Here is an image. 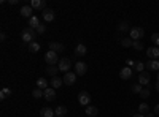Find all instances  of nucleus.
Returning <instances> with one entry per match:
<instances>
[{
  "instance_id": "nucleus-1",
  "label": "nucleus",
  "mask_w": 159,
  "mask_h": 117,
  "mask_svg": "<svg viewBox=\"0 0 159 117\" xmlns=\"http://www.w3.org/2000/svg\"><path fill=\"white\" fill-rule=\"evenodd\" d=\"M35 29H32V27H25V29H22V32H21V38H22V41L24 43H27V44H30L32 41H35Z\"/></svg>"
},
{
  "instance_id": "nucleus-2",
  "label": "nucleus",
  "mask_w": 159,
  "mask_h": 117,
  "mask_svg": "<svg viewBox=\"0 0 159 117\" xmlns=\"http://www.w3.org/2000/svg\"><path fill=\"white\" fill-rule=\"evenodd\" d=\"M143 35H145V30L142 27H132L129 30V38H132L134 41H140L143 38Z\"/></svg>"
},
{
  "instance_id": "nucleus-3",
  "label": "nucleus",
  "mask_w": 159,
  "mask_h": 117,
  "mask_svg": "<svg viewBox=\"0 0 159 117\" xmlns=\"http://www.w3.org/2000/svg\"><path fill=\"white\" fill-rule=\"evenodd\" d=\"M57 68H59V71H62V73H69L70 68H72V62H70V59L62 57V59L59 60V63H57Z\"/></svg>"
},
{
  "instance_id": "nucleus-4",
  "label": "nucleus",
  "mask_w": 159,
  "mask_h": 117,
  "mask_svg": "<svg viewBox=\"0 0 159 117\" xmlns=\"http://www.w3.org/2000/svg\"><path fill=\"white\" fill-rule=\"evenodd\" d=\"M73 70H75V73H76V76H83V74H86V71H88V65H86V62H75L73 63Z\"/></svg>"
},
{
  "instance_id": "nucleus-5",
  "label": "nucleus",
  "mask_w": 159,
  "mask_h": 117,
  "mask_svg": "<svg viewBox=\"0 0 159 117\" xmlns=\"http://www.w3.org/2000/svg\"><path fill=\"white\" fill-rule=\"evenodd\" d=\"M78 103L81 106H84V108L91 105V95L86 92V90H81V92L78 94Z\"/></svg>"
},
{
  "instance_id": "nucleus-6",
  "label": "nucleus",
  "mask_w": 159,
  "mask_h": 117,
  "mask_svg": "<svg viewBox=\"0 0 159 117\" xmlns=\"http://www.w3.org/2000/svg\"><path fill=\"white\" fill-rule=\"evenodd\" d=\"M45 60L48 65H57L59 63V56L57 52H54V51H48V52L45 54Z\"/></svg>"
},
{
  "instance_id": "nucleus-7",
  "label": "nucleus",
  "mask_w": 159,
  "mask_h": 117,
  "mask_svg": "<svg viewBox=\"0 0 159 117\" xmlns=\"http://www.w3.org/2000/svg\"><path fill=\"white\" fill-rule=\"evenodd\" d=\"M62 79H64V84H65V86H73V84L76 82V73H75V71H73V73H72V71L65 73Z\"/></svg>"
},
{
  "instance_id": "nucleus-8",
  "label": "nucleus",
  "mask_w": 159,
  "mask_h": 117,
  "mask_svg": "<svg viewBox=\"0 0 159 117\" xmlns=\"http://www.w3.org/2000/svg\"><path fill=\"white\" fill-rule=\"evenodd\" d=\"M19 15H21L22 18L30 19V18L34 16V8H32L30 5H24V6H21V10H19Z\"/></svg>"
},
{
  "instance_id": "nucleus-9",
  "label": "nucleus",
  "mask_w": 159,
  "mask_h": 117,
  "mask_svg": "<svg viewBox=\"0 0 159 117\" xmlns=\"http://www.w3.org/2000/svg\"><path fill=\"white\" fill-rule=\"evenodd\" d=\"M42 18H43L45 22H52V21H54V18H56V15H54V11H52L51 8H46L42 13Z\"/></svg>"
},
{
  "instance_id": "nucleus-10",
  "label": "nucleus",
  "mask_w": 159,
  "mask_h": 117,
  "mask_svg": "<svg viewBox=\"0 0 159 117\" xmlns=\"http://www.w3.org/2000/svg\"><path fill=\"white\" fill-rule=\"evenodd\" d=\"M132 74H134V70L129 68V67H123V68H121V71H119V77H121V79H124V81L130 79Z\"/></svg>"
},
{
  "instance_id": "nucleus-11",
  "label": "nucleus",
  "mask_w": 159,
  "mask_h": 117,
  "mask_svg": "<svg viewBox=\"0 0 159 117\" xmlns=\"http://www.w3.org/2000/svg\"><path fill=\"white\" fill-rule=\"evenodd\" d=\"M145 67L151 71H159V60L157 59H148V62L145 63Z\"/></svg>"
},
{
  "instance_id": "nucleus-12",
  "label": "nucleus",
  "mask_w": 159,
  "mask_h": 117,
  "mask_svg": "<svg viewBox=\"0 0 159 117\" xmlns=\"http://www.w3.org/2000/svg\"><path fill=\"white\" fill-rule=\"evenodd\" d=\"M150 73H147V71H143V73H140L139 74V84L140 86H150Z\"/></svg>"
},
{
  "instance_id": "nucleus-13",
  "label": "nucleus",
  "mask_w": 159,
  "mask_h": 117,
  "mask_svg": "<svg viewBox=\"0 0 159 117\" xmlns=\"http://www.w3.org/2000/svg\"><path fill=\"white\" fill-rule=\"evenodd\" d=\"M147 56H148V59H157V60H159V48H157V46L148 48Z\"/></svg>"
},
{
  "instance_id": "nucleus-14",
  "label": "nucleus",
  "mask_w": 159,
  "mask_h": 117,
  "mask_svg": "<svg viewBox=\"0 0 159 117\" xmlns=\"http://www.w3.org/2000/svg\"><path fill=\"white\" fill-rule=\"evenodd\" d=\"M30 6L34 10H46V2H45V0H32Z\"/></svg>"
},
{
  "instance_id": "nucleus-15",
  "label": "nucleus",
  "mask_w": 159,
  "mask_h": 117,
  "mask_svg": "<svg viewBox=\"0 0 159 117\" xmlns=\"http://www.w3.org/2000/svg\"><path fill=\"white\" fill-rule=\"evenodd\" d=\"M86 52H88V49H86V46L83 43L76 44V48H75V56L76 57H83V56H86Z\"/></svg>"
},
{
  "instance_id": "nucleus-16",
  "label": "nucleus",
  "mask_w": 159,
  "mask_h": 117,
  "mask_svg": "<svg viewBox=\"0 0 159 117\" xmlns=\"http://www.w3.org/2000/svg\"><path fill=\"white\" fill-rule=\"evenodd\" d=\"M51 87L52 89H61L62 86H64V79H61L59 76H56V77H51Z\"/></svg>"
},
{
  "instance_id": "nucleus-17",
  "label": "nucleus",
  "mask_w": 159,
  "mask_h": 117,
  "mask_svg": "<svg viewBox=\"0 0 159 117\" xmlns=\"http://www.w3.org/2000/svg\"><path fill=\"white\" fill-rule=\"evenodd\" d=\"M59 73V68H57V65H48L46 67V74L48 76H52V77H56Z\"/></svg>"
},
{
  "instance_id": "nucleus-18",
  "label": "nucleus",
  "mask_w": 159,
  "mask_h": 117,
  "mask_svg": "<svg viewBox=\"0 0 159 117\" xmlns=\"http://www.w3.org/2000/svg\"><path fill=\"white\" fill-rule=\"evenodd\" d=\"M45 98L48 100V101H52L56 98V89H52V87H48L46 90H45Z\"/></svg>"
},
{
  "instance_id": "nucleus-19",
  "label": "nucleus",
  "mask_w": 159,
  "mask_h": 117,
  "mask_svg": "<svg viewBox=\"0 0 159 117\" xmlns=\"http://www.w3.org/2000/svg\"><path fill=\"white\" fill-rule=\"evenodd\" d=\"M97 114H99V108L97 106H92V105L86 106V115L88 117H96Z\"/></svg>"
},
{
  "instance_id": "nucleus-20",
  "label": "nucleus",
  "mask_w": 159,
  "mask_h": 117,
  "mask_svg": "<svg viewBox=\"0 0 159 117\" xmlns=\"http://www.w3.org/2000/svg\"><path fill=\"white\" fill-rule=\"evenodd\" d=\"M49 51H54V52H62L64 51V44L62 43H57V41H52V43H49Z\"/></svg>"
},
{
  "instance_id": "nucleus-21",
  "label": "nucleus",
  "mask_w": 159,
  "mask_h": 117,
  "mask_svg": "<svg viewBox=\"0 0 159 117\" xmlns=\"http://www.w3.org/2000/svg\"><path fill=\"white\" fill-rule=\"evenodd\" d=\"M40 115H42V117H54L56 112H54V109H51V108H42Z\"/></svg>"
},
{
  "instance_id": "nucleus-22",
  "label": "nucleus",
  "mask_w": 159,
  "mask_h": 117,
  "mask_svg": "<svg viewBox=\"0 0 159 117\" xmlns=\"http://www.w3.org/2000/svg\"><path fill=\"white\" fill-rule=\"evenodd\" d=\"M54 112H56L57 117H64V115H67V108H65L64 105H59V106L54 109Z\"/></svg>"
},
{
  "instance_id": "nucleus-23",
  "label": "nucleus",
  "mask_w": 159,
  "mask_h": 117,
  "mask_svg": "<svg viewBox=\"0 0 159 117\" xmlns=\"http://www.w3.org/2000/svg\"><path fill=\"white\" fill-rule=\"evenodd\" d=\"M37 87L42 89V90H46L48 89V81L45 79V77H38L37 79Z\"/></svg>"
},
{
  "instance_id": "nucleus-24",
  "label": "nucleus",
  "mask_w": 159,
  "mask_h": 117,
  "mask_svg": "<svg viewBox=\"0 0 159 117\" xmlns=\"http://www.w3.org/2000/svg\"><path fill=\"white\" fill-rule=\"evenodd\" d=\"M10 95H11V89L2 87V90H0V100H7Z\"/></svg>"
},
{
  "instance_id": "nucleus-25",
  "label": "nucleus",
  "mask_w": 159,
  "mask_h": 117,
  "mask_svg": "<svg viewBox=\"0 0 159 117\" xmlns=\"http://www.w3.org/2000/svg\"><path fill=\"white\" fill-rule=\"evenodd\" d=\"M148 112H150V106L147 105V103H140V106H139V114L147 115Z\"/></svg>"
},
{
  "instance_id": "nucleus-26",
  "label": "nucleus",
  "mask_w": 159,
  "mask_h": 117,
  "mask_svg": "<svg viewBox=\"0 0 159 117\" xmlns=\"http://www.w3.org/2000/svg\"><path fill=\"white\" fill-rule=\"evenodd\" d=\"M145 68H147V67H145V63H143L142 60H137V62H135V67H134V70H135L139 74H140V73H143V71H145Z\"/></svg>"
},
{
  "instance_id": "nucleus-27",
  "label": "nucleus",
  "mask_w": 159,
  "mask_h": 117,
  "mask_svg": "<svg viewBox=\"0 0 159 117\" xmlns=\"http://www.w3.org/2000/svg\"><path fill=\"white\" fill-rule=\"evenodd\" d=\"M40 25V19L37 18V16H32L30 19H29V27H32V29H37Z\"/></svg>"
},
{
  "instance_id": "nucleus-28",
  "label": "nucleus",
  "mask_w": 159,
  "mask_h": 117,
  "mask_svg": "<svg viewBox=\"0 0 159 117\" xmlns=\"http://www.w3.org/2000/svg\"><path fill=\"white\" fill-rule=\"evenodd\" d=\"M32 97L34 98H42V97H45V90H42V89H34L32 90Z\"/></svg>"
},
{
  "instance_id": "nucleus-29",
  "label": "nucleus",
  "mask_w": 159,
  "mask_h": 117,
  "mask_svg": "<svg viewBox=\"0 0 159 117\" xmlns=\"http://www.w3.org/2000/svg\"><path fill=\"white\" fill-rule=\"evenodd\" d=\"M150 95H151V89H150V87H143L142 92H140V97H142L143 100H147V98H150Z\"/></svg>"
},
{
  "instance_id": "nucleus-30",
  "label": "nucleus",
  "mask_w": 159,
  "mask_h": 117,
  "mask_svg": "<svg viewBox=\"0 0 159 117\" xmlns=\"http://www.w3.org/2000/svg\"><path fill=\"white\" fill-rule=\"evenodd\" d=\"M29 51H30V52H34V54H37L38 51H40V43H37V41H32V43L29 44Z\"/></svg>"
},
{
  "instance_id": "nucleus-31",
  "label": "nucleus",
  "mask_w": 159,
  "mask_h": 117,
  "mask_svg": "<svg viewBox=\"0 0 159 117\" xmlns=\"http://www.w3.org/2000/svg\"><path fill=\"white\" fill-rule=\"evenodd\" d=\"M118 30H119V32H127V30H129V22H127V21L119 22V25H118Z\"/></svg>"
},
{
  "instance_id": "nucleus-32",
  "label": "nucleus",
  "mask_w": 159,
  "mask_h": 117,
  "mask_svg": "<svg viewBox=\"0 0 159 117\" xmlns=\"http://www.w3.org/2000/svg\"><path fill=\"white\" fill-rule=\"evenodd\" d=\"M121 44H123L124 48H132V44H134V40H132V38H123Z\"/></svg>"
},
{
  "instance_id": "nucleus-33",
  "label": "nucleus",
  "mask_w": 159,
  "mask_h": 117,
  "mask_svg": "<svg viewBox=\"0 0 159 117\" xmlns=\"http://www.w3.org/2000/svg\"><path fill=\"white\" fill-rule=\"evenodd\" d=\"M142 89H143V86H140L139 82H137V84H132V87H130L132 94H139V95H140V92H142Z\"/></svg>"
},
{
  "instance_id": "nucleus-34",
  "label": "nucleus",
  "mask_w": 159,
  "mask_h": 117,
  "mask_svg": "<svg viewBox=\"0 0 159 117\" xmlns=\"http://www.w3.org/2000/svg\"><path fill=\"white\" fill-rule=\"evenodd\" d=\"M35 32H37L38 35H43V33L46 32V25H45V24H40V25H38V27L35 29Z\"/></svg>"
},
{
  "instance_id": "nucleus-35",
  "label": "nucleus",
  "mask_w": 159,
  "mask_h": 117,
  "mask_svg": "<svg viewBox=\"0 0 159 117\" xmlns=\"http://www.w3.org/2000/svg\"><path fill=\"white\" fill-rule=\"evenodd\" d=\"M150 40H151V41H153V43H154V44L159 48V33H153Z\"/></svg>"
},
{
  "instance_id": "nucleus-36",
  "label": "nucleus",
  "mask_w": 159,
  "mask_h": 117,
  "mask_svg": "<svg viewBox=\"0 0 159 117\" xmlns=\"http://www.w3.org/2000/svg\"><path fill=\"white\" fill-rule=\"evenodd\" d=\"M132 48H134L135 51H142V49H143V43H142V41H134Z\"/></svg>"
},
{
  "instance_id": "nucleus-37",
  "label": "nucleus",
  "mask_w": 159,
  "mask_h": 117,
  "mask_svg": "<svg viewBox=\"0 0 159 117\" xmlns=\"http://www.w3.org/2000/svg\"><path fill=\"white\" fill-rule=\"evenodd\" d=\"M126 67H129V68H132V70H134V67H135V60L127 59V60H126Z\"/></svg>"
},
{
  "instance_id": "nucleus-38",
  "label": "nucleus",
  "mask_w": 159,
  "mask_h": 117,
  "mask_svg": "<svg viewBox=\"0 0 159 117\" xmlns=\"http://www.w3.org/2000/svg\"><path fill=\"white\" fill-rule=\"evenodd\" d=\"M0 40H2V41H5V40H7V33H3V32L0 33Z\"/></svg>"
},
{
  "instance_id": "nucleus-39",
  "label": "nucleus",
  "mask_w": 159,
  "mask_h": 117,
  "mask_svg": "<svg viewBox=\"0 0 159 117\" xmlns=\"http://www.w3.org/2000/svg\"><path fill=\"white\" fill-rule=\"evenodd\" d=\"M154 114H157V115H159V103L154 106Z\"/></svg>"
},
{
  "instance_id": "nucleus-40",
  "label": "nucleus",
  "mask_w": 159,
  "mask_h": 117,
  "mask_svg": "<svg viewBox=\"0 0 159 117\" xmlns=\"http://www.w3.org/2000/svg\"><path fill=\"white\" fill-rule=\"evenodd\" d=\"M10 5H18V0H8Z\"/></svg>"
},
{
  "instance_id": "nucleus-41",
  "label": "nucleus",
  "mask_w": 159,
  "mask_h": 117,
  "mask_svg": "<svg viewBox=\"0 0 159 117\" xmlns=\"http://www.w3.org/2000/svg\"><path fill=\"white\" fill-rule=\"evenodd\" d=\"M154 115H156V114H153V112H148V114L145 115V117H154Z\"/></svg>"
},
{
  "instance_id": "nucleus-42",
  "label": "nucleus",
  "mask_w": 159,
  "mask_h": 117,
  "mask_svg": "<svg viewBox=\"0 0 159 117\" xmlns=\"http://www.w3.org/2000/svg\"><path fill=\"white\" fill-rule=\"evenodd\" d=\"M132 117H145V115H143V114H134Z\"/></svg>"
},
{
  "instance_id": "nucleus-43",
  "label": "nucleus",
  "mask_w": 159,
  "mask_h": 117,
  "mask_svg": "<svg viewBox=\"0 0 159 117\" xmlns=\"http://www.w3.org/2000/svg\"><path fill=\"white\" fill-rule=\"evenodd\" d=\"M154 89H156V90H157V92H159V81L156 82V87H154Z\"/></svg>"
},
{
  "instance_id": "nucleus-44",
  "label": "nucleus",
  "mask_w": 159,
  "mask_h": 117,
  "mask_svg": "<svg viewBox=\"0 0 159 117\" xmlns=\"http://www.w3.org/2000/svg\"><path fill=\"white\" fill-rule=\"evenodd\" d=\"M157 81H159V73H157Z\"/></svg>"
}]
</instances>
